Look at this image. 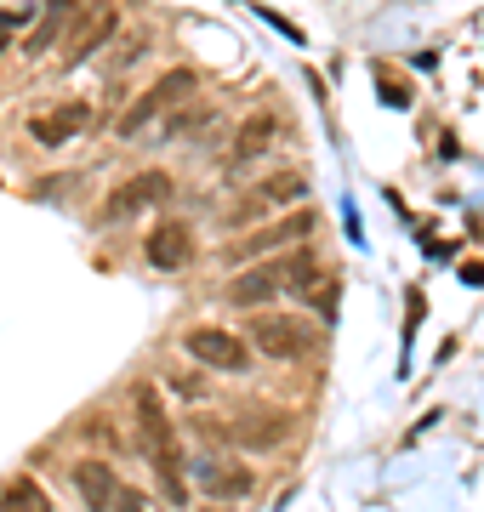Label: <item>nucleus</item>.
Wrapping results in <instances>:
<instances>
[{
	"label": "nucleus",
	"instance_id": "4468645a",
	"mask_svg": "<svg viewBox=\"0 0 484 512\" xmlns=\"http://www.w3.org/2000/svg\"><path fill=\"white\" fill-rule=\"evenodd\" d=\"M274 137H280V126H274L268 114H251V120L240 126V137H234V160H257V154H268Z\"/></svg>",
	"mask_w": 484,
	"mask_h": 512
},
{
	"label": "nucleus",
	"instance_id": "a211bd4d",
	"mask_svg": "<svg viewBox=\"0 0 484 512\" xmlns=\"http://www.w3.org/2000/svg\"><path fill=\"white\" fill-rule=\"evenodd\" d=\"M462 279H467V285H484V262H473V268H467Z\"/></svg>",
	"mask_w": 484,
	"mask_h": 512
},
{
	"label": "nucleus",
	"instance_id": "9d476101",
	"mask_svg": "<svg viewBox=\"0 0 484 512\" xmlns=\"http://www.w3.org/2000/svg\"><path fill=\"white\" fill-rule=\"evenodd\" d=\"M194 478H200L205 495H217V501H240V495H251V473L245 467H234V461H194Z\"/></svg>",
	"mask_w": 484,
	"mask_h": 512
},
{
	"label": "nucleus",
	"instance_id": "1a4fd4ad",
	"mask_svg": "<svg viewBox=\"0 0 484 512\" xmlns=\"http://www.w3.org/2000/svg\"><path fill=\"white\" fill-rule=\"evenodd\" d=\"M143 251H149V262L154 268H183L188 256H194V234H188L183 222H160V228H154L149 239H143Z\"/></svg>",
	"mask_w": 484,
	"mask_h": 512
},
{
	"label": "nucleus",
	"instance_id": "9b49d317",
	"mask_svg": "<svg viewBox=\"0 0 484 512\" xmlns=\"http://www.w3.org/2000/svg\"><path fill=\"white\" fill-rule=\"evenodd\" d=\"M302 234H314V217H308V211H297V217H285V222H274V228H268V234H251V239H240V245H234V256L280 251V245H297Z\"/></svg>",
	"mask_w": 484,
	"mask_h": 512
},
{
	"label": "nucleus",
	"instance_id": "39448f33",
	"mask_svg": "<svg viewBox=\"0 0 484 512\" xmlns=\"http://www.w3.org/2000/svg\"><path fill=\"white\" fill-rule=\"evenodd\" d=\"M75 490H80V501L86 507H97V512H137L143 507V490H131V484H120V478L109 473V461H80L75 467Z\"/></svg>",
	"mask_w": 484,
	"mask_h": 512
},
{
	"label": "nucleus",
	"instance_id": "f3484780",
	"mask_svg": "<svg viewBox=\"0 0 484 512\" xmlns=\"http://www.w3.org/2000/svg\"><path fill=\"white\" fill-rule=\"evenodd\" d=\"M0 507L6 512H29V507H52V501H46V490H40V484H29V478H12V484H0Z\"/></svg>",
	"mask_w": 484,
	"mask_h": 512
},
{
	"label": "nucleus",
	"instance_id": "dca6fc26",
	"mask_svg": "<svg viewBox=\"0 0 484 512\" xmlns=\"http://www.w3.org/2000/svg\"><path fill=\"white\" fill-rule=\"evenodd\" d=\"M75 18V0H46V23H40L35 35H29V52H46V46H52L57 35H63V23Z\"/></svg>",
	"mask_w": 484,
	"mask_h": 512
},
{
	"label": "nucleus",
	"instance_id": "ddd939ff",
	"mask_svg": "<svg viewBox=\"0 0 484 512\" xmlns=\"http://www.w3.org/2000/svg\"><path fill=\"white\" fill-rule=\"evenodd\" d=\"M285 433H291V421L280 410H251V416L234 421V439L240 444H280Z\"/></svg>",
	"mask_w": 484,
	"mask_h": 512
},
{
	"label": "nucleus",
	"instance_id": "f257e3e1",
	"mask_svg": "<svg viewBox=\"0 0 484 512\" xmlns=\"http://www.w3.org/2000/svg\"><path fill=\"white\" fill-rule=\"evenodd\" d=\"M131 410H137V444H143V456H149V467L160 473V484H166V495L183 507V450H177V433H171V416L166 404H160V393L154 387H137L131 393Z\"/></svg>",
	"mask_w": 484,
	"mask_h": 512
},
{
	"label": "nucleus",
	"instance_id": "7ed1b4c3",
	"mask_svg": "<svg viewBox=\"0 0 484 512\" xmlns=\"http://www.w3.org/2000/svg\"><path fill=\"white\" fill-rule=\"evenodd\" d=\"M245 342H251V353H262V359L291 365V359H308V353H314V325L297 319V313H257V319L245 325Z\"/></svg>",
	"mask_w": 484,
	"mask_h": 512
},
{
	"label": "nucleus",
	"instance_id": "423d86ee",
	"mask_svg": "<svg viewBox=\"0 0 484 512\" xmlns=\"http://www.w3.org/2000/svg\"><path fill=\"white\" fill-rule=\"evenodd\" d=\"M188 97H194V74H188V69H171L166 80H154L149 92H143V103H137L126 120H120V131H126V137H137V131L154 120V114L177 109V103H188Z\"/></svg>",
	"mask_w": 484,
	"mask_h": 512
},
{
	"label": "nucleus",
	"instance_id": "0eeeda50",
	"mask_svg": "<svg viewBox=\"0 0 484 512\" xmlns=\"http://www.w3.org/2000/svg\"><path fill=\"white\" fill-rule=\"evenodd\" d=\"M86 126H92V109H86V103H63V109H52V114H35L29 137H35L40 148H63L69 137H80Z\"/></svg>",
	"mask_w": 484,
	"mask_h": 512
},
{
	"label": "nucleus",
	"instance_id": "f03ea898",
	"mask_svg": "<svg viewBox=\"0 0 484 512\" xmlns=\"http://www.w3.org/2000/svg\"><path fill=\"white\" fill-rule=\"evenodd\" d=\"M314 274H319V262L314 251H291L280 256V262H257V268H245L234 285H228V296L240 302V308H257V302H274L280 291H314Z\"/></svg>",
	"mask_w": 484,
	"mask_h": 512
},
{
	"label": "nucleus",
	"instance_id": "6e6552de",
	"mask_svg": "<svg viewBox=\"0 0 484 512\" xmlns=\"http://www.w3.org/2000/svg\"><path fill=\"white\" fill-rule=\"evenodd\" d=\"M171 194V177L166 171H143V177H131L120 194L109 200V222H120V217H137L143 205H160Z\"/></svg>",
	"mask_w": 484,
	"mask_h": 512
},
{
	"label": "nucleus",
	"instance_id": "20e7f679",
	"mask_svg": "<svg viewBox=\"0 0 484 512\" xmlns=\"http://www.w3.org/2000/svg\"><path fill=\"white\" fill-rule=\"evenodd\" d=\"M183 348H188V359H200L205 370H223V376H245L251 370V342L223 325H194L183 336Z\"/></svg>",
	"mask_w": 484,
	"mask_h": 512
},
{
	"label": "nucleus",
	"instance_id": "f8f14e48",
	"mask_svg": "<svg viewBox=\"0 0 484 512\" xmlns=\"http://www.w3.org/2000/svg\"><path fill=\"white\" fill-rule=\"evenodd\" d=\"M114 6H92V18H80L75 23V35H69V63H80V57H92L103 40L114 35Z\"/></svg>",
	"mask_w": 484,
	"mask_h": 512
},
{
	"label": "nucleus",
	"instance_id": "6ab92c4d",
	"mask_svg": "<svg viewBox=\"0 0 484 512\" xmlns=\"http://www.w3.org/2000/svg\"><path fill=\"white\" fill-rule=\"evenodd\" d=\"M0 52H6V40H0Z\"/></svg>",
	"mask_w": 484,
	"mask_h": 512
},
{
	"label": "nucleus",
	"instance_id": "2eb2a0df",
	"mask_svg": "<svg viewBox=\"0 0 484 512\" xmlns=\"http://www.w3.org/2000/svg\"><path fill=\"white\" fill-rule=\"evenodd\" d=\"M302 194H308L302 171H280V177H262V183H257V200L262 205H297Z\"/></svg>",
	"mask_w": 484,
	"mask_h": 512
}]
</instances>
